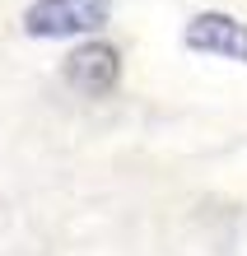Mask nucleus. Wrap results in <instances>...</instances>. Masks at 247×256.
<instances>
[{"label": "nucleus", "instance_id": "f257e3e1", "mask_svg": "<svg viewBox=\"0 0 247 256\" xmlns=\"http://www.w3.org/2000/svg\"><path fill=\"white\" fill-rule=\"evenodd\" d=\"M112 19V0H33L24 10V33L28 38H84V33H103Z\"/></svg>", "mask_w": 247, "mask_h": 256}, {"label": "nucleus", "instance_id": "f03ea898", "mask_svg": "<svg viewBox=\"0 0 247 256\" xmlns=\"http://www.w3.org/2000/svg\"><path fill=\"white\" fill-rule=\"evenodd\" d=\"M182 47L196 56H214V61H238L247 66V24L224 10H200L182 28Z\"/></svg>", "mask_w": 247, "mask_h": 256}, {"label": "nucleus", "instance_id": "7ed1b4c3", "mask_svg": "<svg viewBox=\"0 0 247 256\" xmlns=\"http://www.w3.org/2000/svg\"><path fill=\"white\" fill-rule=\"evenodd\" d=\"M61 74H66V84L75 88V94L84 98H107L112 88L121 84V52L112 47V42H84V47H75L66 56V66H61Z\"/></svg>", "mask_w": 247, "mask_h": 256}]
</instances>
